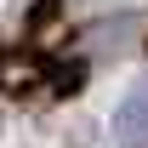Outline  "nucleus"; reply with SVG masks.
<instances>
[{"label": "nucleus", "mask_w": 148, "mask_h": 148, "mask_svg": "<svg viewBox=\"0 0 148 148\" xmlns=\"http://www.w3.org/2000/svg\"><path fill=\"white\" fill-rule=\"evenodd\" d=\"M74 86H86V63H69V69H57L51 91H74Z\"/></svg>", "instance_id": "obj_2"}, {"label": "nucleus", "mask_w": 148, "mask_h": 148, "mask_svg": "<svg viewBox=\"0 0 148 148\" xmlns=\"http://www.w3.org/2000/svg\"><path fill=\"white\" fill-rule=\"evenodd\" d=\"M114 148H148V86H137V91L114 108Z\"/></svg>", "instance_id": "obj_1"}]
</instances>
